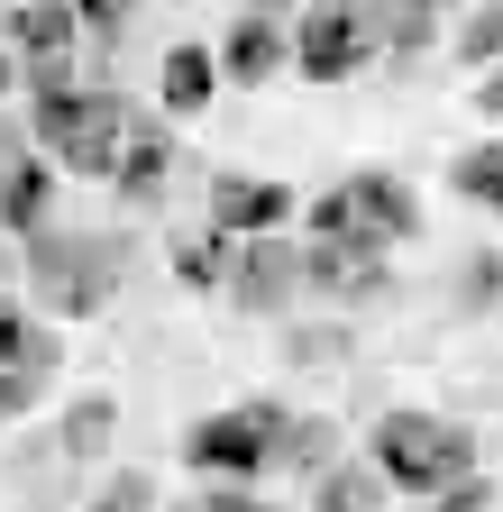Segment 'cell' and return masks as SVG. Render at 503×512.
<instances>
[{
  "label": "cell",
  "instance_id": "cell-7",
  "mask_svg": "<svg viewBox=\"0 0 503 512\" xmlns=\"http://www.w3.org/2000/svg\"><path fill=\"white\" fill-rule=\"evenodd\" d=\"M302 238L266 229V238H229V275H220V302L229 311H257V320H284L302 302Z\"/></svg>",
  "mask_w": 503,
  "mask_h": 512
},
{
  "label": "cell",
  "instance_id": "cell-25",
  "mask_svg": "<svg viewBox=\"0 0 503 512\" xmlns=\"http://www.w3.org/2000/svg\"><path fill=\"white\" fill-rule=\"evenodd\" d=\"M458 311L476 320V311H503V256L494 247H476L467 266H458Z\"/></svg>",
  "mask_w": 503,
  "mask_h": 512
},
{
  "label": "cell",
  "instance_id": "cell-9",
  "mask_svg": "<svg viewBox=\"0 0 503 512\" xmlns=\"http://www.w3.org/2000/svg\"><path fill=\"white\" fill-rule=\"evenodd\" d=\"M211 55H220V83H238V92L293 74V19H284V0H247V10L220 28Z\"/></svg>",
  "mask_w": 503,
  "mask_h": 512
},
{
  "label": "cell",
  "instance_id": "cell-11",
  "mask_svg": "<svg viewBox=\"0 0 503 512\" xmlns=\"http://www.w3.org/2000/svg\"><path fill=\"white\" fill-rule=\"evenodd\" d=\"M202 229H220V238H266V229H284L302 202H293V183H275V174H238V165H220L211 174V192H202Z\"/></svg>",
  "mask_w": 503,
  "mask_h": 512
},
{
  "label": "cell",
  "instance_id": "cell-8",
  "mask_svg": "<svg viewBox=\"0 0 503 512\" xmlns=\"http://www.w3.org/2000/svg\"><path fill=\"white\" fill-rule=\"evenodd\" d=\"M0 46H10V64L28 74V92H65L74 83L83 19H74V0H28V10L0 19Z\"/></svg>",
  "mask_w": 503,
  "mask_h": 512
},
{
  "label": "cell",
  "instance_id": "cell-22",
  "mask_svg": "<svg viewBox=\"0 0 503 512\" xmlns=\"http://www.w3.org/2000/svg\"><path fill=\"white\" fill-rule=\"evenodd\" d=\"M458 64H476V74L503 64V0H476V10L458 19Z\"/></svg>",
  "mask_w": 503,
  "mask_h": 512
},
{
  "label": "cell",
  "instance_id": "cell-32",
  "mask_svg": "<svg viewBox=\"0 0 503 512\" xmlns=\"http://www.w3.org/2000/svg\"><path fill=\"white\" fill-rule=\"evenodd\" d=\"M165 512H202V503H165Z\"/></svg>",
  "mask_w": 503,
  "mask_h": 512
},
{
  "label": "cell",
  "instance_id": "cell-4",
  "mask_svg": "<svg viewBox=\"0 0 503 512\" xmlns=\"http://www.w3.org/2000/svg\"><path fill=\"white\" fill-rule=\"evenodd\" d=\"M284 430H293V403L247 394V403L202 412L193 430H183V467H193V476H211V485H257V476H275Z\"/></svg>",
  "mask_w": 503,
  "mask_h": 512
},
{
  "label": "cell",
  "instance_id": "cell-6",
  "mask_svg": "<svg viewBox=\"0 0 503 512\" xmlns=\"http://www.w3.org/2000/svg\"><path fill=\"white\" fill-rule=\"evenodd\" d=\"M385 55V28H375V0H311L293 19V74L302 83H348Z\"/></svg>",
  "mask_w": 503,
  "mask_h": 512
},
{
  "label": "cell",
  "instance_id": "cell-12",
  "mask_svg": "<svg viewBox=\"0 0 503 512\" xmlns=\"http://www.w3.org/2000/svg\"><path fill=\"white\" fill-rule=\"evenodd\" d=\"M55 183H65V174H55L37 147H19V156H0V229H10L19 247L37 238V229H55Z\"/></svg>",
  "mask_w": 503,
  "mask_h": 512
},
{
  "label": "cell",
  "instance_id": "cell-2",
  "mask_svg": "<svg viewBox=\"0 0 503 512\" xmlns=\"http://www.w3.org/2000/svg\"><path fill=\"white\" fill-rule=\"evenodd\" d=\"M28 302H37V320H101L110 302H119V284H129V238H101V229H37L28 247Z\"/></svg>",
  "mask_w": 503,
  "mask_h": 512
},
{
  "label": "cell",
  "instance_id": "cell-30",
  "mask_svg": "<svg viewBox=\"0 0 503 512\" xmlns=\"http://www.w3.org/2000/svg\"><path fill=\"white\" fill-rule=\"evenodd\" d=\"M10 512H55V503H46V494H28V485H19V503H10Z\"/></svg>",
  "mask_w": 503,
  "mask_h": 512
},
{
  "label": "cell",
  "instance_id": "cell-16",
  "mask_svg": "<svg viewBox=\"0 0 503 512\" xmlns=\"http://www.w3.org/2000/svg\"><path fill=\"white\" fill-rule=\"evenodd\" d=\"M339 439H348V430H339L330 412H293L275 467H284V476H330V467H339Z\"/></svg>",
  "mask_w": 503,
  "mask_h": 512
},
{
  "label": "cell",
  "instance_id": "cell-1",
  "mask_svg": "<svg viewBox=\"0 0 503 512\" xmlns=\"http://www.w3.org/2000/svg\"><path fill=\"white\" fill-rule=\"evenodd\" d=\"M129 128H138V101L110 83H65L28 101V147L74 183H110L119 156H129Z\"/></svg>",
  "mask_w": 503,
  "mask_h": 512
},
{
  "label": "cell",
  "instance_id": "cell-27",
  "mask_svg": "<svg viewBox=\"0 0 503 512\" xmlns=\"http://www.w3.org/2000/svg\"><path fill=\"white\" fill-rule=\"evenodd\" d=\"M202 512H284V503H266L257 485H211V494H193Z\"/></svg>",
  "mask_w": 503,
  "mask_h": 512
},
{
  "label": "cell",
  "instance_id": "cell-21",
  "mask_svg": "<svg viewBox=\"0 0 503 512\" xmlns=\"http://www.w3.org/2000/svg\"><path fill=\"white\" fill-rule=\"evenodd\" d=\"M284 357H293L302 375H330V366H348V330H339V320H321V330L293 320V330H284Z\"/></svg>",
  "mask_w": 503,
  "mask_h": 512
},
{
  "label": "cell",
  "instance_id": "cell-20",
  "mask_svg": "<svg viewBox=\"0 0 503 512\" xmlns=\"http://www.w3.org/2000/svg\"><path fill=\"white\" fill-rule=\"evenodd\" d=\"M449 192H458V202H476V211H503V138L467 147V156L449 165Z\"/></svg>",
  "mask_w": 503,
  "mask_h": 512
},
{
  "label": "cell",
  "instance_id": "cell-5",
  "mask_svg": "<svg viewBox=\"0 0 503 512\" xmlns=\"http://www.w3.org/2000/svg\"><path fill=\"white\" fill-rule=\"evenodd\" d=\"M421 229V192L385 165H366V174H339L321 202H311V238H357V247H394Z\"/></svg>",
  "mask_w": 503,
  "mask_h": 512
},
{
  "label": "cell",
  "instance_id": "cell-3",
  "mask_svg": "<svg viewBox=\"0 0 503 512\" xmlns=\"http://www.w3.org/2000/svg\"><path fill=\"white\" fill-rule=\"evenodd\" d=\"M366 467L385 476L394 494H449L476 476V430L449 421V412H421V403H394V412H375L366 430Z\"/></svg>",
  "mask_w": 503,
  "mask_h": 512
},
{
  "label": "cell",
  "instance_id": "cell-28",
  "mask_svg": "<svg viewBox=\"0 0 503 512\" xmlns=\"http://www.w3.org/2000/svg\"><path fill=\"white\" fill-rule=\"evenodd\" d=\"M421 512H494V485H485V476H467V485H449V494H430Z\"/></svg>",
  "mask_w": 503,
  "mask_h": 512
},
{
  "label": "cell",
  "instance_id": "cell-26",
  "mask_svg": "<svg viewBox=\"0 0 503 512\" xmlns=\"http://www.w3.org/2000/svg\"><path fill=\"white\" fill-rule=\"evenodd\" d=\"M147 10V0H74V19H83V37H101V46H119V28H129Z\"/></svg>",
  "mask_w": 503,
  "mask_h": 512
},
{
  "label": "cell",
  "instance_id": "cell-13",
  "mask_svg": "<svg viewBox=\"0 0 503 512\" xmlns=\"http://www.w3.org/2000/svg\"><path fill=\"white\" fill-rule=\"evenodd\" d=\"M165 174H174V119L138 110V128H129V156H119V174H110L119 211H147L156 192H165Z\"/></svg>",
  "mask_w": 503,
  "mask_h": 512
},
{
  "label": "cell",
  "instance_id": "cell-17",
  "mask_svg": "<svg viewBox=\"0 0 503 512\" xmlns=\"http://www.w3.org/2000/svg\"><path fill=\"white\" fill-rule=\"evenodd\" d=\"M110 430H119V403H110V394H83V403H65V421H55V458L92 467L101 448H110Z\"/></svg>",
  "mask_w": 503,
  "mask_h": 512
},
{
  "label": "cell",
  "instance_id": "cell-10",
  "mask_svg": "<svg viewBox=\"0 0 503 512\" xmlns=\"http://www.w3.org/2000/svg\"><path fill=\"white\" fill-rule=\"evenodd\" d=\"M302 284L330 311H366L394 293V266H385V247H357V238H302Z\"/></svg>",
  "mask_w": 503,
  "mask_h": 512
},
{
  "label": "cell",
  "instance_id": "cell-29",
  "mask_svg": "<svg viewBox=\"0 0 503 512\" xmlns=\"http://www.w3.org/2000/svg\"><path fill=\"white\" fill-rule=\"evenodd\" d=\"M476 110H485V119L503 128V64H494V74H485V83H476Z\"/></svg>",
  "mask_w": 503,
  "mask_h": 512
},
{
  "label": "cell",
  "instance_id": "cell-19",
  "mask_svg": "<svg viewBox=\"0 0 503 512\" xmlns=\"http://www.w3.org/2000/svg\"><path fill=\"white\" fill-rule=\"evenodd\" d=\"M375 28H385V55H394V64H412V55L439 46V28H449V19H439L430 0H375Z\"/></svg>",
  "mask_w": 503,
  "mask_h": 512
},
{
  "label": "cell",
  "instance_id": "cell-14",
  "mask_svg": "<svg viewBox=\"0 0 503 512\" xmlns=\"http://www.w3.org/2000/svg\"><path fill=\"white\" fill-rule=\"evenodd\" d=\"M211 92H220V55H211V46H174V55H165V83H156L165 119H193V110H211Z\"/></svg>",
  "mask_w": 503,
  "mask_h": 512
},
{
  "label": "cell",
  "instance_id": "cell-33",
  "mask_svg": "<svg viewBox=\"0 0 503 512\" xmlns=\"http://www.w3.org/2000/svg\"><path fill=\"white\" fill-rule=\"evenodd\" d=\"M10 10H28V0H10Z\"/></svg>",
  "mask_w": 503,
  "mask_h": 512
},
{
  "label": "cell",
  "instance_id": "cell-31",
  "mask_svg": "<svg viewBox=\"0 0 503 512\" xmlns=\"http://www.w3.org/2000/svg\"><path fill=\"white\" fill-rule=\"evenodd\" d=\"M10 83H19V64H10V46H0V92H10Z\"/></svg>",
  "mask_w": 503,
  "mask_h": 512
},
{
  "label": "cell",
  "instance_id": "cell-15",
  "mask_svg": "<svg viewBox=\"0 0 503 512\" xmlns=\"http://www.w3.org/2000/svg\"><path fill=\"white\" fill-rule=\"evenodd\" d=\"M0 366H65V339H55V320H28L19 293H0Z\"/></svg>",
  "mask_w": 503,
  "mask_h": 512
},
{
  "label": "cell",
  "instance_id": "cell-18",
  "mask_svg": "<svg viewBox=\"0 0 503 512\" xmlns=\"http://www.w3.org/2000/svg\"><path fill=\"white\" fill-rule=\"evenodd\" d=\"M385 476H375L366 458H339L330 476H311V512H385Z\"/></svg>",
  "mask_w": 503,
  "mask_h": 512
},
{
  "label": "cell",
  "instance_id": "cell-24",
  "mask_svg": "<svg viewBox=\"0 0 503 512\" xmlns=\"http://www.w3.org/2000/svg\"><path fill=\"white\" fill-rule=\"evenodd\" d=\"M74 512H165V503H156V476H147V467H119V476H110L101 494H83Z\"/></svg>",
  "mask_w": 503,
  "mask_h": 512
},
{
  "label": "cell",
  "instance_id": "cell-23",
  "mask_svg": "<svg viewBox=\"0 0 503 512\" xmlns=\"http://www.w3.org/2000/svg\"><path fill=\"white\" fill-rule=\"evenodd\" d=\"M174 275L202 284V293H220V275H229V238H220V229H193V238L174 247Z\"/></svg>",
  "mask_w": 503,
  "mask_h": 512
}]
</instances>
